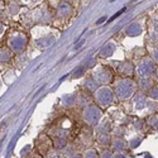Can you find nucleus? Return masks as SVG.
<instances>
[{"label": "nucleus", "instance_id": "6", "mask_svg": "<svg viewBox=\"0 0 158 158\" xmlns=\"http://www.w3.org/2000/svg\"><path fill=\"white\" fill-rule=\"evenodd\" d=\"M149 98H152L153 100H157L158 99V85H153L151 89H149Z\"/></svg>", "mask_w": 158, "mask_h": 158}, {"label": "nucleus", "instance_id": "1", "mask_svg": "<svg viewBox=\"0 0 158 158\" xmlns=\"http://www.w3.org/2000/svg\"><path fill=\"white\" fill-rule=\"evenodd\" d=\"M157 69L156 62L152 60V57H144L137 66V73L142 77H151Z\"/></svg>", "mask_w": 158, "mask_h": 158}, {"label": "nucleus", "instance_id": "7", "mask_svg": "<svg viewBox=\"0 0 158 158\" xmlns=\"http://www.w3.org/2000/svg\"><path fill=\"white\" fill-rule=\"evenodd\" d=\"M151 57H152V60L156 62V64H158V44H156L154 48L152 49V52H151Z\"/></svg>", "mask_w": 158, "mask_h": 158}, {"label": "nucleus", "instance_id": "8", "mask_svg": "<svg viewBox=\"0 0 158 158\" xmlns=\"http://www.w3.org/2000/svg\"><path fill=\"white\" fill-rule=\"evenodd\" d=\"M154 73L157 75V77H158V69H156V71H154Z\"/></svg>", "mask_w": 158, "mask_h": 158}, {"label": "nucleus", "instance_id": "3", "mask_svg": "<svg viewBox=\"0 0 158 158\" xmlns=\"http://www.w3.org/2000/svg\"><path fill=\"white\" fill-rule=\"evenodd\" d=\"M96 99L98 101L100 102L101 106H108V105L113 101V93L109 90V89H101L98 91V94H96Z\"/></svg>", "mask_w": 158, "mask_h": 158}, {"label": "nucleus", "instance_id": "2", "mask_svg": "<svg viewBox=\"0 0 158 158\" xmlns=\"http://www.w3.org/2000/svg\"><path fill=\"white\" fill-rule=\"evenodd\" d=\"M134 91H135V84H134V81L129 80V78H125V80H122L118 82L116 94L119 96V99H122V100L129 99L134 94Z\"/></svg>", "mask_w": 158, "mask_h": 158}, {"label": "nucleus", "instance_id": "4", "mask_svg": "<svg viewBox=\"0 0 158 158\" xmlns=\"http://www.w3.org/2000/svg\"><path fill=\"white\" fill-rule=\"evenodd\" d=\"M149 39L154 44H158V17L151 22V31H149Z\"/></svg>", "mask_w": 158, "mask_h": 158}, {"label": "nucleus", "instance_id": "5", "mask_svg": "<svg viewBox=\"0 0 158 158\" xmlns=\"http://www.w3.org/2000/svg\"><path fill=\"white\" fill-rule=\"evenodd\" d=\"M99 118V111L96 108H89L86 111H85V119L89 122V123H95Z\"/></svg>", "mask_w": 158, "mask_h": 158}]
</instances>
